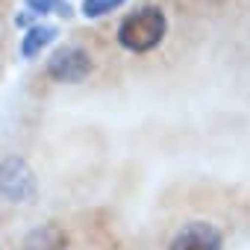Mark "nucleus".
Segmentation results:
<instances>
[{
	"instance_id": "f257e3e1",
	"label": "nucleus",
	"mask_w": 250,
	"mask_h": 250,
	"mask_svg": "<svg viewBox=\"0 0 250 250\" xmlns=\"http://www.w3.org/2000/svg\"><path fill=\"white\" fill-rule=\"evenodd\" d=\"M165 30H168L165 12L156 6H142L118 24V42L133 53H147L165 39Z\"/></svg>"
},
{
	"instance_id": "f03ea898",
	"label": "nucleus",
	"mask_w": 250,
	"mask_h": 250,
	"mask_svg": "<svg viewBox=\"0 0 250 250\" xmlns=\"http://www.w3.org/2000/svg\"><path fill=\"white\" fill-rule=\"evenodd\" d=\"M91 56L77 47V44H65V47H56L47 59V74L50 80L56 83H83L88 74H91Z\"/></svg>"
},
{
	"instance_id": "7ed1b4c3",
	"label": "nucleus",
	"mask_w": 250,
	"mask_h": 250,
	"mask_svg": "<svg viewBox=\"0 0 250 250\" xmlns=\"http://www.w3.org/2000/svg\"><path fill=\"white\" fill-rule=\"evenodd\" d=\"M0 194L15 203H24L36 194V174L24 159L9 156L0 162Z\"/></svg>"
},
{
	"instance_id": "20e7f679",
	"label": "nucleus",
	"mask_w": 250,
	"mask_h": 250,
	"mask_svg": "<svg viewBox=\"0 0 250 250\" xmlns=\"http://www.w3.org/2000/svg\"><path fill=\"white\" fill-rule=\"evenodd\" d=\"M168 250H221V232L206 221H191L174 235Z\"/></svg>"
},
{
	"instance_id": "39448f33",
	"label": "nucleus",
	"mask_w": 250,
	"mask_h": 250,
	"mask_svg": "<svg viewBox=\"0 0 250 250\" xmlns=\"http://www.w3.org/2000/svg\"><path fill=\"white\" fill-rule=\"evenodd\" d=\"M68 238L56 224H44L39 229H33L24 241V250H65Z\"/></svg>"
},
{
	"instance_id": "423d86ee",
	"label": "nucleus",
	"mask_w": 250,
	"mask_h": 250,
	"mask_svg": "<svg viewBox=\"0 0 250 250\" xmlns=\"http://www.w3.org/2000/svg\"><path fill=\"white\" fill-rule=\"evenodd\" d=\"M59 36V30L56 27H50V24H36V27H30L27 30V36L21 39V53H24V59H33V56H39L53 39Z\"/></svg>"
},
{
	"instance_id": "0eeeda50",
	"label": "nucleus",
	"mask_w": 250,
	"mask_h": 250,
	"mask_svg": "<svg viewBox=\"0 0 250 250\" xmlns=\"http://www.w3.org/2000/svg\"><path fill=\"white\" fill-rule=\"evenodd\" d=\"M27 12L33 15H59V18H71L74 9L65 3V0H24Z\"/></svg>"
},
{
	"instance_id": "6e6552de",
	"label": "nucleus",
	"mask_w": 250,
	"mask_h": 250,
	"mask_svg": "<svg viewBox=\"0 0 250 250\" xmlns=\"http://www.w3.org/2000/svg\"><path fill=\"white\" fill-rule=\"evenodd\" d=\"M124 3H127V0H83V15L85 18H103V15L115 12Z\"/></svg>"
}]
</instances>
